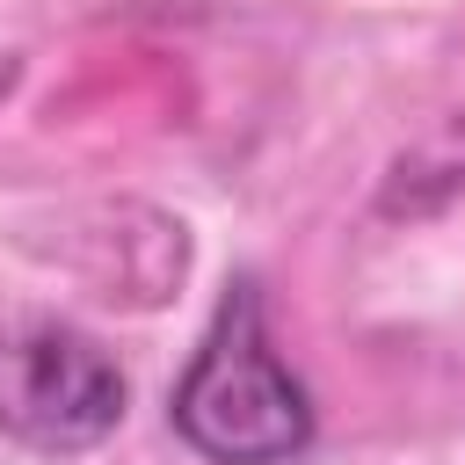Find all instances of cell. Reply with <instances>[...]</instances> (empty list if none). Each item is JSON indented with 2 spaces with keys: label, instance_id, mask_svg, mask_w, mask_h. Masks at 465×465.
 Returning <instances> with one entry per match:
<instances>
[{
  "label": "cell",
  "instance_id": "6da1fadb",
  "mask_svg": "<svg viewBox=\"0 0 465 465\" xmlns=\"http://www.w3.org/2000/svg\"><path fill=\"white\" fill-rule=\"evenodd\" d=\"M167 421L211 465H291L312 443V400L276 356L254 283H232V298L218 305L203 349L167 400Z\"/></svg>",
  "mask_w": 465,
  "mask_h": 465
},
{
  "label": "cell",
  "instance_id": "7a4b0ae2",
  "mask_svg": "<svg viewBox=\"0 0 465 465\" xmlns=\"http://www.w3.org/2000/svg\"><path fill=\"white\" fill-rule=\"evenodd\" d=\"M124 421L116 356L58 320H22L0 334V436L44 458H80Z\"/></svg>",
  "mask_w": 465,
  "mask_h": 465
},
{
  "label": "cell",
  "instance_id": "3957f363",
  "mask_svg": "<svg viewBox=\"0 0 465 465\" xmlns=\"http://www.w3.org/2000/svg\"><path fill=\"white\" fill-rule=\"evenodd\" d=\"M15 73H22V58H15V51H0V94L15 87Z\"/></svg>",
  "mask_w": 465,
  "mask_h": 465
}]
</instances>
